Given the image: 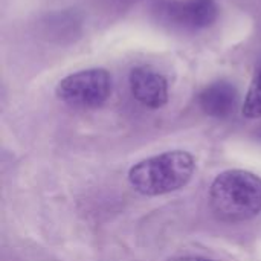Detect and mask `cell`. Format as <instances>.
<instances>
[{
    "label": "cell",
    "mask_w": 261,
    "mask_h": 261,
    "mask_svg": "<svg viewBox=\"0 0 261 261\" xmlns=\"http://www.w3.org/2000/svg\"><path fill=\"white\" fill-rule=\"evenodd\" d=\"M130 90L135 99L148 109H161L168 101L165 76L150 67H135L130 72Z\"/></svg>",
    "instance_id": "5b68a950"
},
{
    "label": "cell",
    "mask_w": 261,
    "mask_h": 261,
    "mask_svg": "<svg viewBox=\"0 0 261 261\" xmlns=\"http://www.w3.org/2000/svg\"><path fill=\"white\" fill-rule=\"evenodd\" d=\"M243 115L249 119L261 118V66L255 70L243 102Z\"/></svg>",
    "instance_id": "52a82bcc"
},
{
    "label": "cell",
    "mask_w": 261,
    "mask_h": 261,
    "mask_svg": "<svg viewBox=\"0 0 261 261\" xmlns=\"http://www.w3.org/2000/svg\"><path fill=\"white\" fill-rule=\"evenodd\" d=\"M213 211L225 222H243L261 211V179L245 170L220 173L210 190Z\"/></svg>",
    "instance_id": "6da1fadb"
},
{
    "label": "cell",
    "mask_w": 261,
    "mask_h": 261,
    "mask_svg": "<svg viewBox=\"0 0 261 261\" xmlns=\"http://www.w3.org/2000/svg\"><path fill=\"white\" fill-rule=\"evenodd\" d=\"M260 135H261V132H260Z\"/></svg>",
    "instance_id": "9c48e42d"
},
{
    "label": "cell",
    "mask_w": 261,
    "mask_h": 261,
    "mask_svg": "<svg viewBox=\"0 0 261 261\" xmlns=\"http://www.w3.org/2000/svg\"><path fill=\"white\" fill-rule=\"evenodd\" d=\"M173 261H214V260H208V258H202V257H180V258H174Z\"/></svg>",
    "instance_id": "ba28073f"
},
{
    "label": "cell",
    "mask_w": 261,
    "mask_h": 261,
    "mask_svg": "<svg viewBox=\"0 0 261 261\" xmlns=\"http://www.w3.org/2000/svg\"><path fill=\"white\" fill-rule=\"evenodd\" d=\"M57 96L72 107L95 109L102 106L112 92V78L106 69H86L63 78Z\"/></svg>",
    "instance_id": "3957f363"
},
{
    "label": "cell",
    "mask_w": 261,
    "mask_h": 261,
    "mask_svg": "<svg viewBox=\"0 0 261 261\" xmlns=\"http://www.w3.org/2000/svg\"><path fill=\"white\" fill-rule=\"evenodd\" d=\"M237 102V89L228 81H216L205 87L199 95V104L202 110L213 118H228L234 113Z\"/></svg>",
    "instance_id": "8992f818"
},
{
    "label": "cell",
    "mask_w": 261,
    "mask_h": 261,
    "mask_svg": "<svg viewBox=\"0 0 261 261\" xmlns=\"http://www.w3.org/2000/svg\"><path fill=\"white\" fill-rule=\"evenodd\" d=\"M162 14L176 26L199 31L210 28L217 20L219 8L214 0L168 2L162 6Z\"/></svg>",
    "instance_id": "277c9868"
},
{
    "label": "cell",
    "mask_w": 261,
    "mask_h": 261,
    "mask_svg": "<svg viewBox=\"0 0 261 261\" xmlns=\"http://www.w3.org/2000/svg\"><path fill=\"white\" fill-rule=\"evenodd\" d=\"M194 158L182 150L141 161L128 173L130 185L144 196H161L184 188L193 177Z\"/></svg>",
    "instance_id": "7a4b0ae2"
}]
</instances>
